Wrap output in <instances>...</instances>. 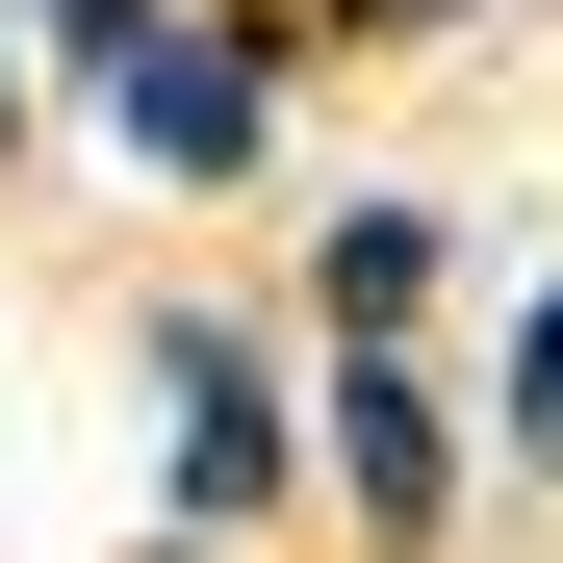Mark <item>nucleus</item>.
I'll use <instances>...</instances> for the list:
<instances>
[{"instance_id":"39448f33","label":"nucleus","mask_w":563,"mask_h":563,"mask_svg":"<svg viewBox=\"0 0 563 563\" xmlns=\"http://www.w3.org/2000/svg\"><path fill=\"white\" fill-rule=\"evenodd\" d=\"M26 26H52L77 77H103V103H129V52H154V0H26Z\"/></svg>"},{"instance_id":"423d86ee","label":"nucleus","mask_w":563,"mask_h":563,"mask_svg":"<svg viewBox=\"0 0 563 563\" xmlns=\"http://www.w3.org/2000/svg\"><path fill=\"white\" fill-rule=\"evenodd\" d=\"M512 435L563 461V282H538V333H512Z\"/></svg>"},{"instance_id":"7ed1b4c3","label":"nucleus","mask_w":563,"mask_h":563,"mask_svg":"<svg viewBox=\"0 0 563 563\" xmlns=\"http://www.w3.org/2000/svg\"><path fill=\"white\" fill-rule=\"evenodd\" d=\"M308 435H333L358 538H435V461H461V435H435V385H410V358H333V410H308Z\"/></svg>"},{"instance_id":"f03ea898","label":"nucleus","mask_w":563,"mask_h":563,"mask_svg":"<svg viewBox=\"0 0 563 563\" xmlns=\"http://www.w3.org/2000/svg\"><path fill=\"white\" fill-rule=\"evenodd\" d=\"M256 129H282V103H256L231 26H154V52H129V154H154V179H256Z\"/></svg>"},{"instance_id":"f257e3e1","label":"nucleus","mask_w":563,"mask_h":563,"mask_svg":"<svg viewBox=\"0 0 563 563\" xmlns=\"http://www.w3.org/2000/svg\"><path fill=\"white\" fill-rule=\"evenodd\" d=\"M154 410H179V538H231V512L282 487V385H256V333L154 308Z\"/></svg>"},{"instance_id":"0eeeda50","label":"nucleus","mask_w":563,"mask_h":563,"mask_svg":"<svg viewBox=\"0 0 563 563\" xmlns=\"http://www.w3.org/2000/svg\"><path fill=\"white\" fill-rule=\"evenodd\" d=\"M0 129H26V52H0Z\"/></svg>"},{"instance_id":"20e7f679","label":"nucleus","mask_w":563,"mask_h":563,"mask_svg":"<svg viewBox=\"0 0 563 563\" xmlns=\"http://www.w3.org/2000/svg\"><path fill=\"white\" fill-rule=\"evenodd\" d=\"M308 282H333V333L385 358V308L435 282V206H333V231H308Z\"/></svg>"},{"instance_id":"6e6552de","label":"nucleus","mask_w":563,"mask_h":563,"mask_svg":"<svg viewBox=\"0 0 563 563\" xmlns=\"http://www.w3.org/2000/svg\"><path fill=\"white\" fill-rule=\"evenodd\" d=\"M179 563H231V538H179Z\"/></svg>"}]
</instances>
